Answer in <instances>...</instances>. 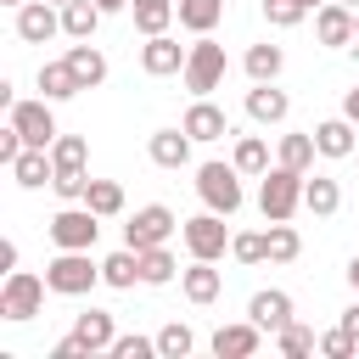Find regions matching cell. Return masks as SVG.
I'll list each match as a JSON object with an SVG mask.
<instances>
[{"label":"cell","mask_w":359,"mask_h":359,"mask_svg":"<svg viewBox=\"0 0 359 359\" xmlns=\"http://www.w3.org/2000/svg\"><path fill=\"white\" fill-rule=\"evenodd\" d=\"M303 180H309V174H297V168H286V163H275V168L264 174V185H258V208H264L269 224H275V219H292V213L303 208Z\"/></svg>","instance_id":"1"},{"label":"cell","mask_w":359,"mask_h":359,"mask_svg":"<svg viewBox=\"0 0 359 359\" xmlns=\"http://www.w3.org/2000/svg\"><path fill=\"white\" fill-rule=\"evenodd\" d=\"M196 196L213 208V213H236L241 208V168L236 163H202L196 168Z\"/></svg>","instance_id":"2"},{"label":"cell","mask_w":359,"mask_h":359,"mask_svg":"<svg viewBox=\"0 0 359 359\" xmlns=\"http://www.w3.org/2000/svg\"><path fill=\"white\" fill-rule=\"evenodd\" d=\"M95 236H101V213H95L90 202H67V208L50 219V241L67 247V252H90Z\"/></svg>","instance_id":"3"},{"label":"cell","mask_w":359,"mask_h":359,"mask_svg":"<svg viewBox=\"0 0 359 359\" xmlns=\"http://www.w3.org/2000/svg\"><path fill=\"white\" fill-rule=\"evenodd\" d=\"M180 236H185V252H191V258H208V264H219V258L230 252V241H236L230 224H224V213H213V208L196 213V219H185Z\"/></svg>","instance_id":"4"},{"label":"cell","mask_w":359,"mask_h":359,"mask_svg":"<svg viewBox=\"0 0 359 359\" xmlns=\"http://www.w3.org/2000/svg\"><path fill=\"white\" fill-rule=\"evenodd\" d=\"M45 280H50V292H62V297H84V292L101 280V264H90V252L56 247V258L45 264Z\"/></svg>","instance_id":"5"},{"label":"cell","mask_w":359,"mask_h":359,"mask_svg":"<svg viewBox=\"0 0 359 359\" xmlns=\"http://www.w3.org/2000/svg\"><path fill=\"white\" fill-rule=\"evenodd\" d=\"M185 90L191 95H208V90H219L224 84V45L219 39H208V34H196V45H191V56H185Z\"/></svg>","instance_id":"6"},{"label":"cell","mask_w":359,"mask_h":359,"mask_svg":"<svg viewBox=\"0 0 359 359\" xmlns=\"http://www.w3.org/2000/svg\"><path fill=\"white\" fill-rule=\"evenodd\" d=\"M45 286H50V280H39V275H28V269H11L6 286H0V320H34L39 303H45Z\"/></svg>","instance_id":"7"},{"label":"cell","mask_w":359,"mask_h":359,"mask_svg":"<svg viewBox=\"0 0 359 359\" xmlns=\"http://www.w3.org/2000/svg\"><path fill=\"white\" fill-rule=\"evenodd\" d=\"M174 213L163 208V202H146V208H135V219L123 224V247H135V252H146V247H163L168 236H174Z\"/></svg>","instance_id":"8"},{"label":"cell","mask_w":359,"mask_h":359,"mask_svg":"<svg viewBox=\"0 0 359 359\" xmlns=\"http://www.w3.org/2000/svg\"><path fill=\"white\" fill-rule=\"evenodd\" d=\"M56 34H62V6H50V0H28V6H17V39L45 45V39H56Z\"/></svg>","instance_id":"9"},{"label":"cell","mask_w":359,"mask_h":359,"mask_svg":"<svg viewBox=\"0 0 359 359\" xmlns=\"http://www.w3.org/2000/svg\"><path fill=\"white\" fill-rule=\"evenodd\" d=\"M11 129H17L28 146H50V140H56L50 101H11Z\"/></svg>","instance_id":"10"},{"label":"cell","mask_w":359,"mask_h":359,"mask_svg":"<svg viewBox=\"0 0 359 359\" xmlns=\"http://www.w3.org/2000/svg\"><path fill=\"white\" fill-rule=\"evenodd\" d=\"M185 45L180 39H168V34H151L146 45H140V67L151 73V79H168V73H185Z\"/></svg>","instance_id":"11"},{"label":"cell","mask_w":359,"mask_h":359,"mask_svg":"<svg viewBox=\"0 0 359 359\" xmlns=\"http://www.w3.org/2000/svg\"><path fill=\"white\" fill-rule=\"evenodd\" d=\"M264 348V325L258 320H241V325H219L213 331V353L219 359H252Z\"/></svg>","instance_id":"12"},{"label":"cell","mask_w":359,"mask_h":359,"mask_svg":"<svg viewBox=\"0 0 359 359\" xmlns=\"http://www.w3.org/2000/svg\"><path fill=\"white\" fill-rule=\"evenodd\" d=\"M314 34H320V45H348V39H359L353 6H342V0H325V6L314 11Z\"/></svg>","instance_id":"13"},{"label":"cell","mask_w":359,"mask_h":359,"mask_svg":"<svg viewBox=\"0 0 359 359\" xmlns=\"http://www.w3.org/2000/svg\"><path fill=\"white\" fill-rule=\"evenodd\" d=\"M146 151H151L157 168H185V163H191V135H185V123H180V129H157V135L146 140Z\"/></svg>","instance_id":"14"},{"label":"cell","mask_w":359,"mask_h":359,"mask_svg":"<svg viewBox=\"0 0 359 359\" xmlns=\"http://www.w3.org/2000/svg\"><path fill=\"white\" fill-rule=\"evenodd\" d=\"M247 320H258L264 331H286L297 314H292V297H286V292H252V303H247Z\"/></svg>","instance_id":"15"},{"label":"cell","mask_w":359,"mask_h":359,"mask_svg":"<svg viewBox=\"0 0 359 359\" xmlns=\"http://www.w3.org/2000/svg\"><path fill=\"white\" fill-rule=\"evenodd\" d=\"M67 67H73L79 90H95V84L107 79V56H101L90 39H73V45H67Z\"/></svg>","instance_id":"16"},{"label":"cell","mask_w":359,"mask_h":359,"mask_svg":"<svg viewBox=\"0 0 359 359\" xmlns=\"http://www.w3.org/2000/svg\"><path fill=\"white\" fill-rule=\"evenodd\" d=\"M314 146H320V157H353V151H359L353 118H325V123H314Z\"/></svg>","instance_id":"17"},{"label":"cell","mask_w":359,"mask_h":359,"mask_svg":"<svg viewBox=\"0 0 359 359\" xmlns=\"http://www.w3.org/2000/svg\"><path fill=\"white\" fill-rule=\"evenodd\" d=\"M50 174H56V163H50V146H22V157L11 163V180H17L22 191H39Z\"/></svg>","instance_id":"18"},{"label":"cell","mask_w":359,"mask_h":359,"mask_svg":"<svg viewBox=\"0 0 359 359\" xmlns=\"http://www.w3.org/2000/svg\"><path fill=\"white\" fill-rule=\"evenodd\" d=\"M286 112H292L286 90H275V84H252V90H247V118H252V123H280Z\"/></svg>","instance_id":"19"},{"label":"cell","mask_w":359,"mask_h":359,"mask_svg":"<svg viewBox=\"0 0 359 359\" xmlns=\"http://www.w3.org/2000/svg\"><path fill=\"white\" fill-rule=\"evenodd\" d=\"M73 337H79L90 353H107V348L118 342V331H112V314H107V309H90V314H79V320H73Z\"/></svg>","instance_id":"20"},{"label":"cell","mask_w":359,"mask_h":359,"mask_svg":"<svg viewBox=\"0 0 359 359\" xmlns=\"http://www.w3.org/2000/svg\"><path fill=\"white\" fill-rule=\"evenodd\" d=\"M185 135L191 140H219V135H230V123H224V112L213 107V101H191V112H185Z\"/></svg>","instance_id":"21"},{"label":"cell","mask_w":359,"mask_h":359,"mask_svg":"<svg viewBox=\"0 0 359 359\" xmlns=\"http://www.w3.org/2000/svg\"><path fill=\"white\" fill-rule=\"evenodd\" d=\"M101 17H107V11H101L95 0H67V6H62V34H67V39H95Z\"/></svg>","instance_id":"22"},{"label":"cell","mask_w":359,"mask_h":359,"mask_svg":"<svg viewBox=\"0 0 359 359\" xmlns=\"http://www.w3.org/2000/svg\"><path fill=\"white\" fill-rule=\"evenodd\" d=\"M303 208H309L314 219H331V213L342 208V191H337V180H331V174H314V180H303Z\"/></svg>","instance_id":"23"},{"label":"cell","mask_w":359,"mask_h":359,"mask_svg":"<svg viewBox=\"0 0 359 359\" xmlns=\"http://www.w3.org/2000/svg\"><path fill=\"white\" fill-rule=\"evenodd\" d=\"M180 286H185L191 303H213L219 297V269L208 258H191V269H180Z\"/></svg>","instance_id":"24"},{"label":"cell","mask_w":359,"mask_h":359,"mask_svg":"<svg viewBox=\"0 0 359 359\" xmlns=\"http://www.w3.org/2000/svg\"><path fill=\"white\" fill-rule=\"evenodd\" d=\"M174 11H180V28H191V34H213L219 17H224V0H174Z\"/></svg>","instance_id":"25"},{"label":"cell","mask_w":359,"mask_h":359,"mask_svg":"<svg viewBox=\"0 0 359 359\" xmlns=\"http://www.w3.org/2000/svg\"><path fill=\"white\" fill-rule=\"evenodd\" d=\"M101 280L118 286V292H129V286L140 280V252H135V247H118L112 258H101Z\"/></svg>","instance_id":"26"},{"label":"cell","mask_w":359,"mask_h":359,"mask_svg":"<svg viewBox=\"0 0 359 359\" xmlns=\"http://www.w3.org/2000/svg\"><path fill=\"white\" fill-rule=\"evenodd\" d=\"M129 11H135V28L151 39V34H168V22L180 17L174 11V0H129Z\"/></svg>","instance_id":"27"},{"label":"cell","mask_w":359,"mask_h":359,"mask_svg":"<svg viewBox=\"0 0 359 359\" xmlns=\"http://www.w3.org/2000/svg\"><path fill=\"white\" fill-rule=\"evenodd\" d=\"M280 67H286V50H280V45H252V50H247V79H252V84H275Z\"/></svg>","instance_id":"28"},{"label":"cell","mask_w":359,"mask_h":359,"mask_svg":"<svg viewBox=\"0 0 359 359\" xmlns=\"http://www.w3.org/2000/svg\"><path fill=\"white\" fill-rule=\"evenodd\" d=\"M174 269H180V258L168 252V241L140 252V286H168V280H174Z\"/></svg>","instance_id":"29"},{"label":"cell","mask_w":359,"mask_h":359,"mask_svg":"<svg viewBox=\"0 0 359 359\" xmlns=\"http://www.w3.org/2000/svg\"><path fill=\"white\" fill-rule=\"evenodd\" d=\"M39 90H45V101H67V95H79V79H73L67 56H62V62H45V67H39Z\"/></svg>","instance_id":"30"},{"label":"cell","mask_w":359,"mask_h":359,"mask_svg":"<svg viewBox=\"0 0 359 359\" xmlns=\"http://www.w3.org/2000/svg\"><path fill=\"white\" fill-rule=\"evenodd\" d=\"M84 157H90L84 135H56V140H50V163H56V174H67V168H84Z\"/></svg>","instance_id":"31"},{"label":"cell","mask_w":359,"mask_h":359,"mask_svg":"<svg viewBox=\"0 0 359 359\" xmlns=\"http://www.w3.org/2000/svg\"><path fill=\"white\" fill-rule=\"evenodd\" d=\"M314 151H320V146H314V129H309V135H280V163H286V168H297V174H309V163H314Z\"/></svg>","instance_id":"32"},{"label":"cell","mask_w":359,"mask_h":359,"mask_svg":"<svg viewBox=\"0 0 359 359\" xmlns=\"http://www.w3.org/2000/svg\"><path fill=\"white\" fill-rule=\"evenodd\" d=\"M84 202H90L101 219H112V213H123V185H118V180H90Z\"/></svg>","instance_id":"33"},{"label":"cell","mask_w":359,"mask_h":359,"mask_svg":"<svg viewBox=\"0 0 359 359\" xmlns=\"http://www.w3.org/2000/svg\"><path fill=\"white\" fill-rule=\"evenodd\" d=\"M264 236H269V264H292V258L303 252V241H297V230H292L286 219H275Z\"/></svg>","instance_id":"34"},{"label":"cell","mask_w":359,"mask_h":359,"mask_svg":"<svg viewBox=\"0 0 359 359\" xmlns=\"http://www.w3.org/2000/svg\"><path fill=\"white\" fill-rule=\"evenodd\" d=\"M275 348H280L286 359H303V353H320V337H314L309 325H297V320H292L286 331H275Z\"/></svg>","instance_id":"35"},{"label":"cell","mask_w":359,"mask_h":359,"mask_svg":"<svg viewBox=\"0 0 359 359\" xmlns=\"http://www.w3.org/2000/svg\"><path fill=\"white\" fill-rule=\"evenodd\" d=\"M236 168H241V174H269V146H264L258 135H241V140H236Z\"/></svg>","instance_id":"36"},{"label":"cell","mask_w":359,"mask_h":359,"mask_svg":"<svg viewBox=\"0 0 359 359\" xmlns=\"http://www.w3.org/2000/svg\"><path fill=\"white\" fill-rule=\"evenodd\" d=\"M191 348H196L191 325H180V320H174V325H163V331H157V353H163V359H185Z\"/></svg>","instance_id":"37"},{"label":"cell","mask_w":359,"mask_h":359,"mask_svg":"<svg viewBox=\"0 0 359 359\" xmlns=\"http://www.w3.org/2000/svg\"><path fill=\"white\" fill-rule=\"evenodd\" d=\"M50 191H56L62 202H84V191H90V174H84V168H67V174H50Z\"/></svg>","instance_id":"38"},{"label":"cell","mask_w":359,"mask_h":359,"mask_svg":"<svg viewBox=\"0 0 359 359\" xmlns=\"http://www.w3.org/2000/svg\"><path fill=\"white\" fill-rule=\"evenodd\" d=\"M230 252H236L241 264H264V258H269V236H258V230H241V236L230 241Z\"/></svg>","instance_id":"39"},{"label":"cell","mask_w":359,"mask_h":359,"mask_svg":"<svg viewBox=\"0 0 359 359\" xmlns=\"http://www.w3.org/2000/svg\"><path fill=\"white\" fill-rule=\"evenodd\" d=\"M264 17H269L275 28H297V22L309 17V6H303V0H264Z\"/></svg>","instance_id":"40"},{"label":"cell","mask_w":359,"mask_h":359,"mask_svg":"<svg viewBox=\"0 0 359 359\" xmlns=\"http://www.w3.org/2000/svg\"><path fill=\"white\" fill-rule=\"evenodd\" d=\"M107 353H112V359H151V353H157V337H118Z\"/></svg>","instance_id":"41"},{"label":"cell","mask_w":359,"mask_h":359,"mask_svg":"<svg viewBox=\"0 0 359 359\" xmlns=\"http://www.w3.org/2000/svg\"><path fill=\"white\" fill-rule=\"evenodd\" d=\"M353 348H359V342H353V337H348V331H342V325H337V331H325V337H320V353H325V359H348V353H353Z\"/></svg>","instance_id":"42"},{"label":"cell","mask_w":359,"mask_h":359,"mask_svg":"<svg viewBox=\"0 0 359 359\" xmlns=\"http://www.w3.org/2000/svg\"><path fill=\"white\" fill-rule=\"evenodd\" d=\"M22 146H28V140H22V135H17V129H11V123H6V129H0V163H6V168H11V163H17V157H22Z\"/></svg>","instance_id":"43"},{"label":"cell","mask_w":359,"mask_h":359,"mask_svg":"<svg viewBox=\"0 0 359 359\" xmlns=\"http://www.w3.org/2000/svg\"><path fill=\"white\" fill-rule=\"evenodd\" d=\"M50 359H90V348H84L79 337H62V342L50 348Z\"/></svg>","instance_id":"44"},{"label":"cell","mask_w":359,"mask_h":359,"mask_svg":"<svg viewBox=\"0 0 359 359\" xmlns=\"http://www.w3.org/2000/svg\"><path fill=\"white\" fill-rule=\"evenodd\" d=\"M337 325H342V331L359 342V297H353V309H342V320H337Z\"/></svg>","instance_id":"45"},{"label":"cell","mask_w":359,"mask_h":359,"mask_svg":"<svg viewBox=\"0 0 359 359\" xmlns=\"http://www.w3.org/2000/svg\"><path fill=\"white\" fill-rule=\"evenodd\" d=\"M0 269H6V275L17 269V241H0Z\"/></svg>","instance_id":"46"},{"label":"cell","mask_w":359,"mask_h":359,"mask_svg":"<svg viewBox=\"0 0 359 359\" xmlns=\"http://www.w3.org/2000/svg\"><path fill=\"white\" fill-rule=\"evenodd\" d=\"M342 118H353V123H359V84L342 95Z\"/></svg>","instance_id":"47"},{"label":"cell","mask_w":359,"mask_h":359,"mask_svg":"<svg viewBox=\"0 0 359 359\" xmlns=\"http://www.w3.org/2000/svg\"><path fill=\"white\" fill-rule=\"evenodd\" d=\"M348 286H353V297H359V258L348 264Z\"/></svg>","instance_id":"48"},{"label":"cell","mask_w":359,"mask_h":359,"mask_svg":"<svg viewBox=\"0 0 359 359\" xmlns=\"http://www.w3.org/2000/svg\"><path fill=\"white\" fill-rule=\"evenodd\" d=\"M95 6H101V11H123L129 0H95Z\"/></svg>","instance_id":"49"},{"label":"cell","mask_w":359,"mask_h":359,"mask_svg":"<svg viewBox=\"0 0 359 359\" xmlns=\"http://www.w3.org/2000/svg\"><path fill=\"white\" fill-rule=\"evenodd\" d=\"M303 6H309V11H314V6H325V0H303Z\"/></svg>","instance_id":"50"},{"label":"cell","mask_w":359,"mask_h":359,"mask_svg":"<svg viewBox=\"0 0 359 359\" xmlns=\"http://www.w3.org/2000/svg\"><path fill=\"white\" fill-rule=\"evenodd\" d=\"M6 6H28V0H6Z\"/></svg>","instance_id":"51"},{"label":"cell","mask_w":359,"mask_h":359,"mask_svg":"<svg viewBox=\"0 0 359 359\" xmlns=\"http://www.w3.org/2000/svg\"><path fill=\"white\" fill-rule=\"evenodd\" d=\"M342 6H353V11H359V0H342Z\"/></svg>","instance_id":"52"},{"label":"cell","mask_w":359,"mask_h":359,"mask_svg":"<svg viewBox=\"0 0 359 359\" xmlns=\"http://www.w3.org/2000/svg\"><path fill=\"white\" fill-rule=\"evenodd\" d=\"M50 6H67V0H50Z\"/></svg>","instance_id":"53"},{"label":"cell","mask_w":359,"mask_h":359,"mask_svg":"<svg viewBox=\"0 0 359 359\" xmlns=\"http://www.w3.org/2000/svg\"><path fill=\"white\" fill-rule=\"evenodd\" d=\"M353 22H359V11H353Z\"/></svg>","instance_id":"54"}]
</instances>
